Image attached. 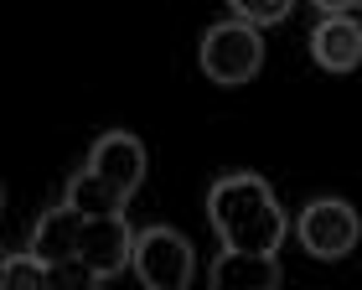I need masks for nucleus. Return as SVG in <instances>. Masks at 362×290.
<instances>
[{
  "instance_id": "nucleus-8",
  "label": "nucleus",
  "mask_w": 362,
  "mask_h": 290,
  "mask_svg": "<svg viewBox=\"0 0 362 290\" xmlns=\"http://www.w3.org/2000/svg\"><path fill=\"white\" fill-rule=\"evenodd\" d=\"M212 290H279V260L249 249H223L207 269Z\"/></svg>"
},
{
  "instance_id": "nucleus-1",
  "label": "nucleus",
  "mask_w": 362,
  "mask_h": 290,
  "mask_svg": "<svg viewBox=\"0 0 362 290\" xmlns=\"http://www.w3.org/2000/svg\"><path fill=\"white\" fill-rule=\"evenodd\" d=\"M207 223L223 238V249H249V254H274L285 238V207L269 192L264 176H223L207 192Z\"/></svg>"
},
{
  "instance_id": "nucleus-12",
  "label": "nucleus",
  "mask_w": 362,
  "mask_h": 290,
  "mask_svg": "<svg viewBox=\"0 0 362 290\" xmlns=\"http://www.w3.org/2000/svg\"><path fill=\"white\" fill-rule=\"evenodd\" d=\"M228 6H233V16L249 21V26H279L295 0H228Z\"/></svg>"
},
{
  "instance_id": "nucleus-9",
  "label": "nucleus",
  "mask_w": 362,
  "mask_h": 290,
  "mask_svg": "<svg viewBox=\"0 0 362 290\" xmlns=\"http://www.w3.org/2000/svg\"><path fill=\"white\" fill-rule=\"evenodd\" d=\"M310 52L326 73H352L362 62V26L352 16H326L316 26V37H310Z\"/></svg>"
},
{
  "instance_id": "nucleus-14",
  "label": "nucleus",
  "mask_w": 362,
  "mask_h": 290,
  "mask_svg": "<svg viewBox=\"0 0 362 290\" xmlns=\"http://www.w3.org/2000/svg\"><path fill=\"white\" fill-rule=\"evenodd\" d=\"M316 6H321L326 16H341V11H347V6H357V0H316Z\"/></svg>"
},
{
  "instance_id": "nucleus-3",
  "label": "nucleus",
  "mask_w": 362,
  "mask_h": 290,
  "mask_svg": "<svg viewBox=\"0 0 362 290\" xmlns=\"http://www.w3.org/2000/svg\"><path fill=\"white\" fill-rule=\"evenodd\" d=\"M135 280L145 290H187L192 285V244L181 238L176 228H145L135 233Z\"/></svg>"
},
{
  "instance_id": "nucleus-2",
  "label": "nucleus",
  "mask_w": 362,
  "mask_h": 290,
  "mask_svg": "<svg viewBox=\"0 0 362 290\" xmlns=\"http://www.w3.org/2000/svg\"><path fill=\"white\" fill-rule=\"evenodd\" d=\"M259 62H264V42H259V31L249 21L207 26V37H202V73L212 78V83L238 88V83H249V78L259 73Z\"/></svg>"
},
{
  "instance_id": "nucleus-10",
  "label": "nucleus",
  "mask_w": 362,
  "mask_h": 290,
  "mask_svg": "<svg viewBox=\"0 0 362 290\" xmlns=\"http://www.w3.org/2000/svg\"><path fill=\"white\" fill-rule=\"evenodd\" d=\"M68 202H73L83 218H114V213H124V192L114 187V182H104L93 166H83V171L68 182Z\"/></svg>"
},
{
  "instance_id": "nucleus-6",
  "label": "nucleus",
  "mask_w": 362,
  "mask_h": 290,
  "mask_svg": "<svg viewBox=\"0 0 362 290\" xmlns=\"http://www.w3.org/2000/svg\"><path fill=\"white\" fill-rule=\"evenodd\" d=\"M88 166L104 176V182H114L129 197L140 182H145V145L135 140V135H124V130H109L104 140H93V151H88Z\"/></svg>"
},
{
  "instance_id": "nucleus-7",
  "label": "nucleus",
  "mask_w": 362,
  "mask_h": 290,
  "mask_svg": "<svg viewBox=\"0 0 362 290\" xmlns=\"http://www.w3.org/2000/svg\"><path fill=\"white\" fill-rule=\"evenodd\" d=\"M78 238H83V213H78L73 202H62V207H47V213L37 218L26 254L52 269V265H62V260H78Z\"/></svg>"
},
{
  "instance_id": "nucleus-11",
  "label": "nucleus",
  "mask_w": 362,
  "mask_h": 290,
  "mask_svg": "<svg viewBox=\"0 0 362 290\" xmlns=\"http://www.w3.org/2000/svg\"><path fill=\"white\" fill-rule=\"evenodd\" d=\"M0 290H52L47 285V265L31 260V254H11L0 265Z\"/></svg>"
},
{
  "instance_id": "nucleus-5",
  "label": "nucleus",
  "mask_w": 362,
  "mask_h": 290,
  "mask_svg": "<svg viewBox=\"0 0 362 290\" xmlns=\"http://www.w3.org/2000/svg\"><path fill=\"white\" fill-rule=\"evenodd\" d=\"M78 260H83L93 275H104V280H114L119 269L135 265V233H129L124 213H114V218H83Z\"/></svg>"
},
{
  "instance_id": "nucleus-15",
  "label": "nucleus",
  "mask_w": 362,
  "mask_h": 290,
  "mask_svg": "<svg viewBox=\"0 0 362 290\" xmlns=\"http://www.w3.org/2000/svg\"><path fill=\"white\" fill-rule=\"evenodd\" d=\"M357 6H362V0H357Z\"/></svg>"
},
{
  "instance_id": "nucleus-13",
  "label": "nucleus",
  "mask_w": 362,
  "mask_h": 290,
  "mask_svg": "<svg viewBox=\"0 0 362 290\" xmlns=\"http://www.w3.org/2000/svg\"><path fill=\"white\" fill-rule=\"evenodd\" d=\"M47 285H52V290H98L104 275H93L83 260H62V265L47 269Z\"/></svg>"
},
{
  "instance_id": "nucleus-4",
  "label": "nucleus",
  "mask_w": 362,
  "mask_h": 290,
  "mask_svg": "<svg viewBox=\"0 0 362 290\" xmlns=\"http://www.w3.org/2000/svg\"><path fill=\"white\" fill-rule=\"evenodd\" d=\"M295 233H300V244L310 260H341V254H352L357 249V238H362V218H357V207L352 202H341V197H321V202H310L300 223H295Z\"/></svg>"
}]
</instances>
